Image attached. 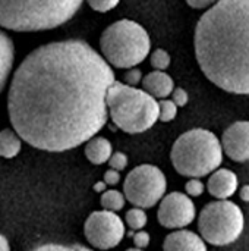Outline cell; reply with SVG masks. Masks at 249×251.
<instances>
[{"label": "cell", "instance_id": "cell-22", "mask_svg": "<svg viewBox=\"0 0 249 251\" xmlns=\"http://www.w3.org/2000/svg\"><path fill=\"white\" fill-rule=\"evenodd\" d=\"M109 165L112 169H116V171H123L126 169L128 166V156L122 151H116V153H112V156L109 157Z\"/></svg>", "mask_w": 249, "mask_h": 251}, {"label": "cell", "instance_id": "cell-12", "mask_svg": "<svg viewBox=\"0 0 249 251\" xmlns=\"http://www.w3.org/2000/svg\"><path fill=\"white\" fill-rule=\"evenodd\" d=\"M208 193L219 199V200H226L232 197L236 190H238V176L235 172L229 169H216L213 171V175L208 179L207 184Z\"/></svg>", "mask_w": 249, "mask_h": 251}, {"label": "cell", "instance_id": "cell-24", "mask_svg": "<svg viewBox=\"0 0 249 251\" xmlns=\"http://www.w3.org/2000/svg\"><path fill=\"white\" fill-rule=\"evenodd\" d=\"M204 188H205L204 184L198 178H191L185 185V190H186L188 196H191V197H200L204 193Z\"/></svg>", "mask_w": 249, "mask_h": 251}, {"label": "cell", "instance_id": "cell-10", "mask_svg": "<svg viewBox=\"0 0 249 251\" xmlns=\"http://www.w3.org/2000/svg\"><path fill=\"white\" fill-rule=\"evenodd\" d=\"M195 215L197 210L194 201L189 199V196L178 191L163 196L157 212L160 225L167 229H179L188 226L194 222Z\"/></svg>", "mask_w": 249, "mask_h": 251}, {"label": "cell", "instance_id": "cell-21", "mask_svg": "<svg viewBox=\"0 0 249 251\" xmlns=\"http://www.w3.org/2000/svg\"><path fill=\"white\" fill-rule=\"evenodd\" d=\"M151 65L154 69H158V71H164L169 68L170 65V54L163 50V49H157L151 53Z\"/></svg>", "mask_w": 249, "mask_h": 251}, {"label": "cell", "instance_id": "cell-33", "mask_svg": "<svg viewBox=\"0 0 249 251\" xmlns=\"http://www.w3.org/2000/svg\"><path fill=\"white\" fill-rule=\"evenodd\" d=\"M106 187H107V184L104 181H101V182H98V184L94 185V191L95 193H103V191H106Z\"/></svg>", "mask_w": 249, "mask_h": 251}, {"label": "cell", "instance_id": "cell-13", "mask_svg": "<svg viewBox=\"0 0 249 251\" xmlns=\"http://www.w3.org/2000/svg\"><path fill=\"white\" fill-rule=\"evenodd\" d=\"M163 249L166 251H205L207 244L195 232L178 229L166 237Z\"/></svg>", "mask_w": 249, "mask_h": 251}, {"label": "cell", "instance_id": "cell-1", "mask_svg": "<svg viewBox=\"0 0 249 251\" xmlns=\"http://www.w3.org/2000/svg\"><path fill=\"white\" fill-rule=\"evenodd\" d=\"M113 82L110 63L87 41L40 46L13 74L7 94L10 124L34 149H75L106 125V94Z\"/></svg>", "mask_w": 249, "mask_h": 251}, {"label": "cell", "instance_id": "cell-23", "mask_svg": "<svg viewBox=\"0 0 249 251\" xmlns=\"http://www.w3.org/2000/svg\"><path fill=\"white\" fill-rule=\"evenodd\" d=\"M90 7L97 10V12H109L114 9L120 0H87Z\"/></svg>", "mask_w": 249, "mask_h": 251}, {"label": "cell", "instance_id": "cell-19", "mask_svg": "<svg viewBox=\"0 0 249 251\" xmlns=\"http://www.w3.org/2000/svg\"><path fill=\"white\" fill-rule=\"evenodd\" d=\"M125 221H126V224H128V226H129L131 229L139 231V229H142V228L147 225V221H148V219H147V215H145L144 209L135 206L134 209H131V210L126 212Z\"/></svg>", "mask_w": 249, "mask_h": 251}, {"label": "cell", "instance_id": "cell-29", "mask_svg": "<svg viewBox=\"0 0 249 251\" xmlns=\"http://www.w3.org/2000/svg\"><path fill=\"white\" fill-rule=\"evenodd\" d=\"M38 250H84L88 251L87 247H81V246H54V244H48V246H43V247H38Z\"/></svg>", "mask_w": 249, "mask_h": 251}, {"label": "cell", "instance_id": "cell-28", "mask_svg": "<svg viewBox=\"0 0 249 251\" xmlns=\"http://www.w3.org/2000/svg\"><path fill=\"white\" fill-rule=\"evenodd\" d=\"M119 181H120V174H119V171H116V169H109V171H106V174H104V182L107 184V185H116V184H119Z\"/></svg>", "mask_w": 249, "mask_h": 251}, {"label": "cell", "instance_id": "cell-14", "mask_svg": "<svg viewBox=\"0 0 249 251\" xmlns=\"http://www.w3.org/2000/svg\"><path fill=\"white\" fill-rule=\"evenodd\" d=\"M142 87L144 90L151 94L156 99H166L172 94L175 88V82L170 75H167L164 71L156 69L154 72H150L142 78Z\"/></svg>", "mask_w": 249, "mask_h": 251}, {"label": "cell", "instance_id": "cell-25", "mask_svg": "<svg viewBox=\"0 0 249 251\" xmlns=\"http://www.w3.org/2000/svg\"><path fill=\"white\" fill-rule=\"evenodd\" d=\"M141 81H142V72L138 68H135V66L129 68V71L125 74V82L128 85L136 87Z\"/></svg>", "mask_w": 249, "mask_h": 251}, {"label": "cell", "instance_id": "cell-20", "mask_svg": "<svg viewBox=\"0 0 249 251\" xmlns=\"http://www.w3.org/2000/svg\"><path fill=\"white\" fill-rule=\"evenodd\" d=\"M178 115V106L173 100L161 99L158 101V119L161 122H170Z\"/></svg>", "mask_w": 249, "mask_h": 251}, {"label": "cell", "instance_id": "cell-6", "mask_svg": "<svg viewBox=\"0 0 249 251\" xmlns=\"http://www.w3.org/2000/svg\"><path fill=\"white\" fill-rule=\"evenodd\" d=\"M100 49L110 65L119 69H129L148 56L151 41L142 25L131 19H120L103 31Z\"/></svg>", "mask_w": 249, "mask_h": 251}, {"label": "cell", "instance_id": "cell-3", "mask_svg": "<svg viewBox=\"0 0 249 251\" xmlns=\"http://www.w3.org/2000/svg\"><path fill=\"white\" fill-rule=\"evenodd\" d=\"M84 0H0V26L16 32L53 29L75 16Z\"/></svg>", "mask_w": 249, "mask_h": 251}, {"label": "cell", "instance_id": "cell-16", "mask_svg": "<svg viewBox=\"0 0 249 251\" xmlns=\"http://www.w3.org/2000/svg\"><path fill=\"white\" fill-rule=\"evenodd\" d=\"M85 156L94 165H103L109 160L113 153L112 144L104 137H91L85 141Z\"/></svg>", "mask_w": 249, "mask_h": 251}, {"label": "cell", "instance_id": "cell-8", "mask_svg": "<svg viewBox=\"0 0 249 251\" xmlns=\"http://www.w3.org/2000/svg\"><path fill=\"white\" fill-rule=\"evenodd\" d=\"M166 176L154 165H141L134 168L123 182L125 199L141 209L156 206L166 194Z\"/></svg>", "mask_w": 249, "mask_h": 251}, {"label": "cell", "instance_id": "cell-26", "mask_svg": "<svg viewBox=\"0 0 249 251\" xmlns=\"http://www.w3.org/2000/svg\"><path fill=\"white\" fill-rule=\"evenodd\" d=\"M172 100L176 103L178 107H183L188 103L189 96H188V93L183 88H173V91H172Z\"/></svg>", "mask_w": 249, "mask_h": 251}, {"label": "cell", "instance_id": "cell-32", "mask_svg": "<svg viewBox=\"0 0 249 251\" xmlns=\"http://www.w3.org/2000/svg\"><path fill=\"white\" fill-rule=\"evenodd\" d=\"M9 250H10V246H9L7 240H6L3 235H0V251H9Z\"/></svg>", "mask_w": 249, "mask_h": 251}, {"label": "cell", "instance_id": "cell-11", "mask_svg": "<svg viewBox=\"0 0 249 251\" xmlns=\"http://www.w3.org/2000/svg\"><path fill=\"white\" fill-rule=\"evenodd\" d=\"M223 151L235 162L249 160V121L232 124L222 137Z\"/></svg>", "mask_w": 249, "mask_h": 251}, {"label": "cell", "instance_id": "cell-2", "mask_svg": "<svg viewBox=\"0 0 249 251\" xmlns=\"http://www.w3.org/2000/svg\"><path fill=\"white\" fill-rule=\"evenodd\" d=\"M195 56L204 75L233 94H249V0H219L195 28Z\"/></svg>", "mask_w": 249, "mask_h": 251}, {"label": "cell", "instance_id": "cell-27", "mask_svg": "<svg viewBox=\"0 0 249 251\" xmlns=\"http://www.w3.org/2000/svg\"><path fill=\"white\" fill-rule=\"evenodd\" d=\"M134 244L136 249L142 250V249H147L150 246V234L139 229L135 235H134Z\"/></svg>", "mask_w": 249, "mask_h": 251}, {"label": "cell", "instance_id": "cell-30", "mask_svg": "<svg viewBox=\"0 0 249 251\" xmlns=\"http://www.w3.org/2000/svg\"><path fill=\"white\" fill-rule=\"evenodd\" d=\"M217 0H186V3L191 7H194V9H205V7H210Z\"/></svg>", "mask_w": 249, "mask_h": 251}, {"label": "cell", "instance_id": "cell-17", "mask_svg": "<svg viewBox=\"0 0 249 251\" xmlns=\"http://www.w3.org/2000/svg\"><path fill=\"white\" fill-rule=\"evenodd\" d=\"M22 138L18 135L15 129H3L0 131V157L13 159L21 153Z\"/></svg>", "mask_w": 249, "mask_h": 251}, {"label": "cell", "instance_id": "cell-31", "mask_svg": "<svg viewBox=\"0 0 249 251\" xmlns=\"http://www.w3.org/2000/svg\"><path fill=\"white\" fill-rule=\"evenodd\" d=\"M241 199H242L244 201L249 203V185L242 187V190H241Z\"/></svg>", "mask_w": 249, "mask_h": 251}, {"label": "cell", "instance_id": "cell-5", "mask_svg": "<svg viewBox=\"0 0 249 251\" xmlns=\"http://www.w3.org/2000/svg\"><path fill=\"white\" fill-rule=\"evenodd\" d=\"M170 159L178 174L189 178H203L222 165L223 147L216 134L195 128L186 131L175 141Z\"/></svg>", "mask_w": 249, "mask_h": 251}, {"label": "cell", "instance_id": "cell-18", "mask_svg": "<svg viewBox=\"0 0 249 251\" xmlns=\"http://www.w3.org/2000/svg\"><path fill=\"white\" fill-rule=\"evenodd\" d=\"M125 194L119 193L116 190H106L101 194L100 203L103 206V209L110 210V212H119L125 207Z\"/></svg>", "mask_w": 249, "mask_h": 251}, {"label": "cell", "instance_id": "cell-7", "mask_svg": "<svg viewBox=\"0 0 249 251\" xmlns=\"http://www.w3.org/2000/svg\"><path fill=\"white\" fill-rule=\"evenodd\" d=\"M245 218L238 204L226 200L208 203L200 213L198 228L205 243L225 247L235 243L244 232Z\"/></svg>", "mask_w": 249, "mask_h": 251}, {"label": "cell", "instance_id": "cell-15", "mask_svg": "<svg viewBox=\"0 0 249 251\" xmlns=\"http://www.w3.org/2000/svg\"><path fill=\"white\" fill-rule=\"evenodd\" d=\"M15 60V46L10 37L0 29V93L3 91Z\"/></svg>", "mask_w": 249, "mask_h": 251}, {"label": "cell", "instance_id": "cell-9", "mask_svg": "<svg viewBox=\"0 0 249 251\" xmlns=\"http://www.w3.org/2000/svg\"><path fill=\"white\" fill-rule=\"evenodd\" d=\"M84 234L87 241L94 249H114L125 237V224L116 212L104 209L100 212H92L87 218Z\"/></svg>", "mask_w": 249, "mask_h": 251}, {"label": "cell", "instance_id": "cell-4", "mask_svg": "<svg viewBox=\"0 0 249 251\" xmlns=\"http://www.w3.org/2000/svg\"><path fill=\"white\" fill-rule=\"evenodd\" d=\"M112 122L128 134L148 131L158 121V101L145 90L114 81L106 94Z\"/></svg>", "mask_w": 249, "mask_h": 251}]
</instances>
